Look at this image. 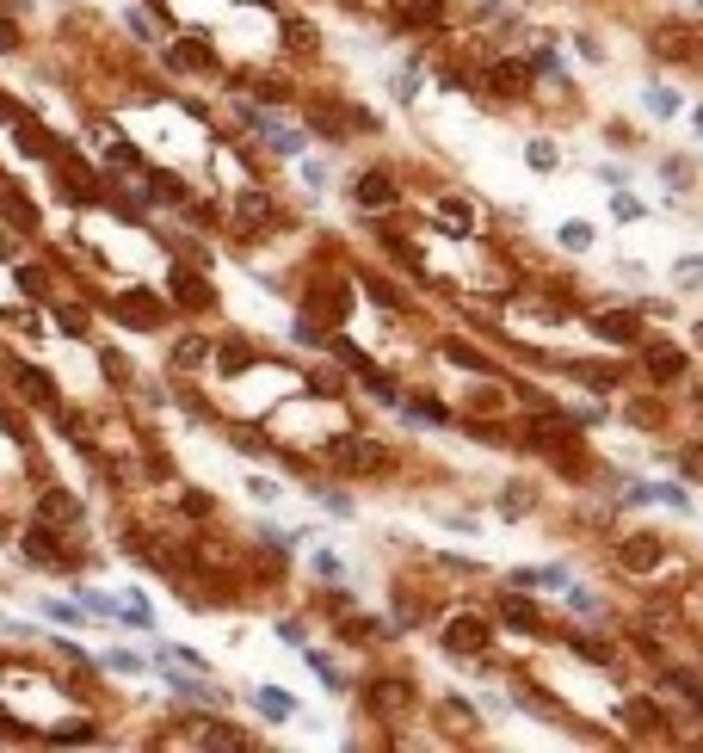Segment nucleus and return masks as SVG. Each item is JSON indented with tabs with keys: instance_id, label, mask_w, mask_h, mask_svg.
<instances>
[{
	"instance_id": "nucleus-24",
	"label": "nucleus",
	"mask_w": 703,
	"mask_h": 753,
	"mask_svg": "<svg viewBox=\"0 0 703 753\" xmlns=\"http://www.w3.org/2000/svg\"><path fill=\"white\" fill-rule=\"evenodd\" d=\"M105 667H111V673H142V661H136V655H124V649H111V655H105Z\"/></svg>"
},
{
	"instance_id": "nucleus-5",
	"label": "nucleus",
	"mask_w": 703,
	"mask_h": 753,
	"mask_svg": "<svg viewBox=\"0 0 703 753\" xmlns=\"http://www.w3.org/2000/svg\"><path fill=\"white\" fill-rule=\"evenodd\" d=\"M648 371L666 383V377H679V371H685V358H679L673 346H654V352H648Z\"/></svg>"
},
{
	"instance_id": "nucleus-30",
	"label": "nucleus",
	"mask_w": 703,
	"mask_h": 753,
	"mask_svg": "<svg viewBox=\"0 0 703 753\" xmlns=\"http://www.w3.org/2000/svg\"><path fill=\"white\" fill-rule=\"evenodd\" d=\"M0 254H7V241H0Z\"/></svg>"
},
{
	"instance_id": "nucleus-9",
	"label": "nucleus",
	"mask_w": 703,
	"mask_h": 753,
	"mask_svg": "<svg viewBox=\"0 0 703 753\" xmlns=\"http://www.w3.org/2000/svg\"><path fill=\"white\" fill-rule=\"evenodd\" d=\"M19 389H25L31 402H44V408L56 402V389H50V377H44V371H25V377H19Z\"/></svg>"
},
{
	"instance_id": "nucleus-23",
	"label": "nucleus",
	"mask_w": 703,
	"mask_h": 753,
	"mask_svg": "<svg viewBox=\"0 0 703 753\" xmlns=\"http://www.w3.org/2000/svg\"><path fill=\"white\" fill-rule=\"evenodd\" d=\"M315 500H321V507H327V513H340V519L352 513V500H346V494H333V488H315Z\"/></svg>"
},
{
	"instance_id": "nucleus-13",
	"label": "nucleus",
	"mask_w": 703,
	"mask_h": 753,
	"mask_svg": "<svg viewBox=\"0 0 703 753\" xmlns=\"http://www.w3.org/2000/svg\"><path fill=\"white\" fill-rule=\"evenodd\" d=\"M173 62H179V68H216L204 44H173Z\"/></svg>"
},
{
	"instance_id": "nucleus-27",
	"label": "nucleus",
	"mask_w": 703,
	"mask_h": 753,
	"mask_svg": "<svg viewBox=\"0 0 703 753\" xmlns=\"http://www.w3.org/2000/svg\"><path fill=\"white\" fill-rule=\"evenodd\" d=\"M654 556H660V550H654V544H629V562H636V568H648V562H654Z\"/></svg>"
},
{
	"instance_id": "nucleus-8",
	"label": "nucleus",
	"mask_w": 703,
	"mask_h": 753,
	"mask_svg": "<svg viewBox=\"0 0 703 753\" xmlns=\"http://www.w3.org/2000/svg\"><path fill=\"white\" fill-rule=\"evenodd\" d=\"M599 334L605 340H636V315H599Z\"/></svg>"
},
{
	"instance_id": "nucleus-28",
	"label": "nucleus",
	"mask_w": 703,
	"mask_h": 753,
	"mask_svg": "<svg viewBox=\"0 0 703 753\" xmlns=\"http://www.w3.org/2000/svg\"><path fill=\"white\" fill-rule=\"evenodd\" d=\"M19 44V31H13V19H0V50H13Z\"/></svg>"
},
{
	"instance_id": "nucleus-26",
	"label": "nucleus",
	"mask_w": 703,
	"mask_h": 753,
	"mask_svg": "<svg viewBox=\"0 0 703 753\" xmlns=\"http://www.w3.org/2000/svg\"><path fill=\"white\" fill-rule=\"evenodd\" d=\"M586 241H592V235H586V223H568V229H562V247H574V254H580Z\"/></svg>"
},
{
	"instance_id": "nucleus-21",
	"label": "nucleus",
	"mask_w": 703,
	"mask_h": 753,
	"mask_svg": "<svg viewBox=\"0 0 703 753\" xmlns=\"http://www.w3.org/2000/svg\"><path fill=\"white\" fill-rule=\"evenodd\" d=\"M673 278L685 284V291H697V284H703V260H679V266H673Z\"/></svg>"
},
{
	"instance_id": "nucleus-6",
	"label": "nucleus",
	"mask_w": 703,
	"mask_h": 753,
	"mask_svg": "<svg viewBox=\"0 0 703 753\" xmlns=\"http://www.w3.org/2000/svg\"><path fill=\"white\" fill-rule=\"evenodd\" d=\"M44 513L74 525V519H81V500H74V494H62V488H50V494H44Z\"/></svg>"
},
{
	"instance_id": "nucleus-20",
	"label": "nucleus",
	"mask_w": 703,
	"mask_h": 753,
	"mask_svg": "<svg viewBox=\"0 0 703 753\" xmlns=\"http://www.w3.org/2000/svg\"><path fill=\"white\" fill-rule=\"evenodd\" d=\"M654 500H666L673 513H691V494H685V488H673V482H666V488H654Z\"/></svg>"
},
{
	"instance_id": "nucleus-14",
	"label": "nucleus",
	"mask_w": 703,
	"mask_h": 753,
	"mask_svg": "<svg viewBox=\"0 0 703 753\" xmlns=\"http://www.w3.org/2000/svg\"><path fill=\"white\" fill-rule=\"evenodd\" d=\"M648 112H654V118H673V112H679V93H666V87H648Z\"/></svg>"
},
{
	"instance_id": "nucleus-15",
	"label": "nucleus",
	"mask_w": 703,
	"mask_h": 753,
	"mask_svg": "<svg viewBox=\"0 0 703 753\" xmlns=\"http://www.w3.org/2000/svg\"><path fill=\"white\" fill-rule=\"evenodd\" d=\"M81 612H99V618H118V599H111V593H81Z\"/></svg>"
},
{
	"instance_id": "nucleus-31",
	"label": "nucleus",
	"mask_w": 703,
	"mask_h": 753,
	"mask_svg": "<svg viewBox=\"0 0 703 753\" xmlns=\"http://www.w3.org/2000/svg\"><path fill=\"white\" fill-rule=\"evenodd\" d=\"M697 340H703V328H697Z\"/></svg>"
},
{
	"instance_id": "nucleus-7",
	"label": "nucleus",
	"mask_w": 703,
	"mask_h": 753,
	"mask_svg": "<svg viewBox=\"0 0 703 753\" xmlns=\"http://www.w3.org/2000/svg\"><path fill=\"white\" fill-rule=\"evenodd\" d=\"M25 556H31V562H62V550H56L50 531H31V537H25Z\"/></svg>"
},
{
	"instance_id": "nucleus-11",
	"label": "nucleus",
	"mask_w": 703,
	"mask_h": 753,
	"mask_svg": "<svg viewBox=\"0 0 703 753\" xmlns=\"http://www.w3.org/2000/svg\"><path fill=\"white\" fill-rule=\"evenodd\" d=\"M253 704H259V710H266V716H296V698H290V692H272V686H266V692H259Z\"/></svg>"
},
{
	"instance_id": "nucleus-18",
	"label": "nucleus",
	"mask_w": 703,
	"mask_h": 753,
	"mask_svg": "<svg viewBox=\"0 0 703 753\" xmlns=\"http://www.w3.org/2000/svg\"><path fill=\"white\" fill-rule=\"evenodd\" d=\"M44 618H56V624H81V605H62V599H44Z\"/></svg>"
},
{
	"instance_id": "nucleus-3",
	"label": "nucleus",
	"mask_w": 703,
	"mask_h": 753,
	"mask_svg": "<svg viewBox=\"0 0 703 753\" xmlns=\"http://www.w3.org/2000/svg\"><path fill=\"white\" fill-rule=\"evenodd\" d=\"M358 204H364V210H383V204H395L389 173H364V179H358Z\"/></svg>"
},
{
	"instance_id": "nucleus-17",
	"label": "nucleus",
	"mask_w": 703,
	"mask_h": 753,
	"mask_svg": "<svg viewBox=\"0 0 703 753\" xmlns=\"http://www.w3.org/2000/svg\"><path fill=\"white\" fill-rule=\"evenodd\" d=\"M370 704H377V710H401V704H407V686H377V692H370Z\"/></svg>"
},
{
	"instance_id": "nucleus-22",
	"label": "nucleus",
	"mask_w": 703,
	"mask_h": 753,
	"mask_svg": "<svg viewBox=\"0 0 703 753\" xmlns=\"http://www.w3.org/2000/svg\"><path fill=\"white\" fill-rule=\"evenodd\" d=\"M611 210H617V223H636V217H642V204L629 198V192H617V198H611Z\"/></svg>"
},
{
	"instance_id": "nucleus-12",
	"label": "nucleus",
	"mask_w": 703,
	"mask_h": 753,
	"mask_svg": "<svg viewBox=\"0 0 703 753\" xmlns=\"http://www.w3.org/2000/svg\"><path fill=\"white\" fill-rule=\"evenodd\" d=\"M173 297H185V303H210V291H204L192 272H173Z\"/></svg>"
},
{
	"instance_id": "nucleus-16",
	"label": "nucleus",
	"mask_w": 703,
	"mask_h": 753,
	"mask_svg": "<svg viewBox=\"0 0 703 753\" xmlns=\"http://www.w3.org/2000/svg\"><path fill=\"white\" fill-rule=\"evenodd\" d=\"M315 575H321V581H340V575H346V562L333 556V550H315Z\"/></svg>"
},
{
	"instance_id": "nucleus-1",
	"label": "nucleus",
	"mask_w": 703,
	"mask_h": 753,
	"mask_svg": "<svg viewBox=\"0 0 703 753\" xmlns=\"http://www.w3.org/2000/svg\"><path fill=\"white\" fill-rule=\"evenodd\" d=\"M327 457H333V470H340V476H377L383 470V445L377 439H333Z\"/></svg>"
},
{
	"instance_id": "nucleus-25",
	"label": "nucleus",
	"mask_w": 703,
	"mask_h": 753,
	"mask_svg": "<svg viewBox=\"0 0 703 753\" xmlns=\"http://www.w3.org/2000/svg\"><path fill=\"white\" fill-rule=\"evenodd\" d=\"M506 618H512L518 630H531V624H537V612H531V605H518V599H506Z\"/></svg>"
},
{
	"instance_id": "nucleus-4",
	"label": "nucleus",
	"mask_w": 703,
	"mask_h": 753,
	"mask_svg": "<svg viewBox=\"0 0 703 753\" xmlns=\"http://www.w3.org/2000/svg\"><path fill=\"white\" fill-rule=\"evenodd\" d=\"M235 217H241V223H272L278 210H272V198H259V192H241V198H235Z\"/></svg>"
},
{
	"instance_id": "nucleus-10",
	"label": "nucleus",
	"mask_w": 703,
	"mask_h": 753,
	"mask_svg": "<svg viewBox=\"0 0 703 753\" xmlns=\"http://www.w3.org/2000/svg\"><path fill=\"white\" fill-rule=\"evenodd\" d=\"M438 19V0H401V25H432Z\"/></svg>"
},
{
	"instance_id": "nucleus-19",
	"label": "nucleus",
	"mask_w": 703,
	"mask_h": 753,
	"mask_svg": "<svg viewBox=\"0 0 703 753\" xmlns=\"http://www.w3.org/2000/svg\"><path fill=\"white\" fill-rule=\"evenodd\" d=\"M198 358H204V340H198V334L173 346V365H198Z\"/></svg>"
},
{
	"instance_id": "nucleus-2",
	"label": "nucleus",
	"mask_w": 703,
	"mask_h": 753,
	"mask_svg": "<svg viewBox=\"0 0 703 753\" xmlns=\"http://www.w3.org/2000/svg\"><path fill=\"white\" fill-rule=\"evenodd\" d=\"M481 642H488V624L481 618H457L451 630H444V649L451 655H469V649H481Z\"/></svg>"
},
{
	"instance_id": "nucleus-29",
	"label": "nucleus",
	"mask_w": 703,
	"mask_h": 753,
	"mask_svg": "<svg viewBox=\"0 0 703 753\" xmlns=\"http://www.w3.org/2000/svg\"><path fill=\"white\" fill-rule=\"evenodd\" d=\"M697 130H703V105H697Z\"/></svg>"
}]
</instances>
